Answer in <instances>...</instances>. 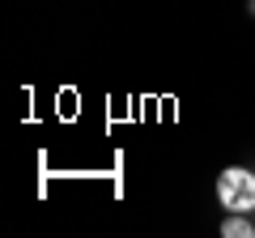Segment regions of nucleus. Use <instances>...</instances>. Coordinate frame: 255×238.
<instances>
[{
    "instance_id": "nucleus-2",
    "label": "nucleus",
    "mask_w": 255,
    "mask_h": 238,
    "mask_svg": "<svg viewBox=\"0 0 255 238\" xmlns=\"http://www.w3.org/2000/svg\"><path fill=\"white\" fill-rule=\"evenodd\" d=\"M221 234L226 238H255V226L247 221V213H230V217L221 221Z\"/></svg>"
},
{
    "instance_id": "nucleus-1",
    "label": "nucleus",
    "mask_w": 255,
    "mask_h": 238,
    "mask_svg": "<svg viewBox=\"0 0 255 238\" xmlns=\"http://www.w3.org/2000/svg\"><path fill=\"white\" fill-rule=\"evenodd\" d=\"M217 200L226 204L230 213H251L255 209V174L243 170V166H230L217 179Z\"/></svg>"
},
{
    "instance_id": "nucleus-3",
    "label": "nucleus",
    "mask_w": 255,
    "mask_h": 238,
    "mask_svg": "<svg viewBox=\"0 0 255 238\" xmlns=\"http://www.w3.org/2000/svg\"><path fill=\"white\" fill-rule=\"evenodd\" d=\"M251 17H255V0H251Z\"/></svg>"
}]
</instances>
